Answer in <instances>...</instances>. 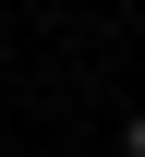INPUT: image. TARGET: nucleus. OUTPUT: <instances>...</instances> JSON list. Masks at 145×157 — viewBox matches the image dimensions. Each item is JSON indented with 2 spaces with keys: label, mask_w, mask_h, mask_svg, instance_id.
Here are the masks:
<instances>
[{
  "label": "nucleus",
  "mask_w": 145,
  "mask_h": 157,
  "mask_svg": "<svg viewBox=\"0 0 145 157\" xmlns=\"http://www.w3.org/2000/svg\"><path fill=\"white\" fill-rule=\"evenodd\" d=\"M121 157H145V109H133V121H121Z\"/></svg>",
  "instance_id": "f257e3e1"
}]
</instances>
